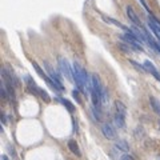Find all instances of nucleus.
<instances>
[{"label": "nucleus", "instance_id": "obj_16", "mask_svg": "<svg viewBox=\"0 0 160 160\" xmlns=\"http://www.w3.org/2000/svg\"><path fill=\"white\" fill-rule=\"evenodd\" d=\"M130 63L133 65V67L136 68V70L139 71V72H145V68H144V65L139 64V63H138V61H135V60H130Z\"/></svg>", "mask_w": 160, "mask_h": 160}, {"label": "nucleus", "instance_id": "obj_18", "mask_svg": "<svg viewBox=\"0 0 160 160\" xmlns=\"http://www.w3.org/2000/svg\"><path fill=\"white\" fill-rule=\"evenodd\" d=\"M79 93H80V92H79L78 90H73V91H72V96H73V99H75L76 101L79 103V104H81V98H80Z\"/></svg>", "mask_w": 160, "mask_h": 160}, {"label": "nucleus", "instance_id": "obj_10", "mask_svg": "<svg viewBox=\"0 0 160 160\" xmlns=\"http://www.w3.org/2000/svg\"><path fill=\"white\" fill-rule=\"evenodd\" d=\"M150 104H151V107H152V110L160 116V101L159 100L156 98H153V96H151L150 98Z\"/></svg>", "mask_w": 160, "mask_h": 160}, {"label": "nucleus", "instance_id": "obj_17", "mask_svg": "<svg viewBox=\"0 0 160 160\" xmlns=\"http://www.w3.org/2000/svg\"><path fill=\"white\" fill-rule=\"evenodd\" d=\"M39 93H40V96H41V99L44 100V101H51V99H50V95H48L47 92H45L44 90H41V88H40V91H39Z\"/></svg>", "mask_w": 160, "mask_h": 160}, {"label": "nucleus", "instance_id": "obj_19", "mask_svg": "<svg viewBox=\"0 0 160 160\" xmlns=\"http://www.w3.org/2000/svg\"><path fill=\"white\" fill-rule=\"evenodd\" d=\"M139 1H140V4H141V5H143V8H144V10H145V11H147V12H148V13H151V11H150V8H148L147 3H145V0H139Z\"/></svg>", "mask_w": 160, "mask_h": 160}, {"label": "nucleus", "instance_id": "obj_6", "mask_svg": "<svg viewBox=\"0 0 160 160\" xmlns=\"http://www.w3.org/2000/svg\"><path fill=\"white\" fill-rule=\"evenodd\" d=\"M113 147H115L116 150H119L120 152H124V153H127L128 151H130V145H128V143L125 141V140H116Z\"/></svg>", "mask_w": 160, "mask_h": 160}, {"label": "nucleus", "instance_id": "obj_7", "mask_svg": "<svg viewBox=\"0 0 160 160\" xmlns=\"http://www.w3.org/2000/svg\"><path fill=\"white\" fill-rule=\"evenodd\" d=\"M113 121H115V125L118 128H125V116H123V115H120V113L115 112Z\"/></svg>", "mask_w": 160, "mask_h": 160}, {"label": "nucleus", "instance_id": "obj_21", "mask_svg": "<svg viewBox=\"0 0 160 160\" xmlns=\"http://www.w3.org/2000/svg\"><path fill=\"white\" fill-rule=\"evenodd\" d=\"M8 152H10V153H11V155H12V156H13V158H16V153H15V150H13V148H12V147H11V145H10V147H8Z\"/></svg>", "mask_w": 160, "mask_h": 160}, {"label": "nucleus", "instance_id": "obj_14", "mask_svg": "<svg viewBox=\"0 0 160 160\" xmlns=\"http://www.w3.org/2000/svg\"><path fill=\"white\" fill-rule=\"evenodd\" d=\"M110 155H111V158H112L113 160H120L121 159V152H120L119 150H116L115 147L112 148V150H111V152H110Z\"/></svg>", "mask_w": 160, "mask_h": 160}, {"label": "nucleus", "instance_id": "obj_11", "mask_svg": "<svg viewBox=\"0 0 160 160\" xmlns=\"http://www.w3.org/2000/svg\"><path fill=\"white\" fill-rule=\"evenodd\" d=\"M108 99H110V96H108V90L103 87L101 88V92H100V100H101V105H107L108 104Z\"/></svg>", "mask_w": 160, "mask_h": 160}, {"label": "nucleus", "instance_id": "obj_5", "mask_svg": "<svg viewBox=\"0 0 160 160\" xmlns=\"http://www.w3.org/2000/svg\"><path fill=\"white\" fill-rule=\"evenodd\" d=\"M103 20H104V21H107V23H111V24L116 25V27H119V28H121V30H124L125 32H131V28H127L124 24H121L120 21H118V20H115V19H112V18H108V16H103Z\"/></svg>", "mask_w": 160, "mask_h": 160}, {"label": "nucleus", "instance_id": "obj_9", "mask_svg": "<svg viewBox=\"0 0 160 160\" xmlns=\"http://www.w3.org/2000/svg\"><path fill=\"white\" fill-rule=\"evenodd\" d=\"M115 112L120 113V115L123 116H127V108H125V105L123 104L121 101H115Z\"/></svg>", "mask_w": 160, "mask_h": 160}, {"label": "nucleus", "instance_id": "obj_4", "mask_svg": "<svg viewBox=\"0 0 160 160\" xmlns=\"http://www.w3.org/2000/svg\"><path fill=\"white\" fill-rule=\"evenodd\" d=\"M143 65H144V68H145V72H150L151 75H153L160 81V73H159V71L156 70V67L150 61V60H145V61L143 63Z\"/></svg>", "mask_w": 160, "mask_h": 160}, {"label": "nucleus", "instance_id": "obj_13", "mask_svg": "<svg viewBox=\"0 0 160 160\" xmlns=\"http://www.w3.org/2000/svg\"><path fill=\"white\" fill-rule=\"evenodd\" d=\"M91 113H92L93 119H95L96 121H101V110H98V108L92 107L91 108Z\"/></svg>", "mask_w": 160, "mask_h": 160}, {"label": "nucleus", "instance_id": "obj_2", "mask_svg": "<svg viewBox=\"0 0 160 160\" xmlns=\"http://www.w3.org/2000/svg\"><path fill=\"white\" fill-rule=\"evenodd\" d=\"M101 132L104 135V138H107L108 140H115L118 138V132H116L115 127L111 123H104L101 125Z\"/></svg>", "mask_w": 160, "mask_h": 160}, {"label": "nucleus", "instance_id": "obj_12", "mask_svg": "<svg viewBox=\"0 0 160 160\" xmlns=\"http://www.w3.org/2000/svg\"><path fill=\"white\" fill-rule=\"evenodd\" d=\"M60 101H61V104L64 105V107L67 108V110L70 111L71 113H72V112H75V105H73L72 103L70 101V100H65V99H60Z\"/></svg>", "mask_w": 160, "mask_h": 160}, {"label": "nucleus", "instance_id": "obj_15", "mask_svg": "<svg viewBox=\"0 0 160 160\" xmlns=\"http://www.w3.org/2000/svg\"><path fill=\"white\" fill-rule=\"evenodd\" d=\"M119 45V48L123 51V52H125V53H131L133 51V48L131 47L130 44H123V43H120V44H118Z\"/></svg>", "mask_w": 160, "mask_h": 160}, {"label": "nucleus", "instance_id": "obj_8", "mask_svg": "<svg viewBox=\"0 0 160 160\" xmlns=\"http://www.w3.org/2000/svg\"><path fill=\"white\" fill-rule=\"evenodd\" d=\"M68 148H70V151L73 153V155H76L78 158H80L81 156V152H80V148L78 145V143L75 141V140H70L68 141Z\"/></svg>", "mask_w": 160, "mask_h": 160}, {"label": "nucleus", "instance_id": "obj_1", "mask_svg": "<svg viewBox=\"0 0 160 160\" xmlns=\"http://www.w3.org/2000/svg\"><path fill=\"white\" fill-rule=\"evenodd\" d=\"M59 70L68 80H71V81L73 80V68L71 67L70 63L65 59H63V58L59 59Z\"/></svg>", "mask_w": 160, "mask_h": 160}, {"label": "nucleus", "instance_id": "obj_24", "mask_svg": "<svg viewBox=\"0 0 160 160\" xmlns=\"http://www.w3.org/2000/svg\"><path fill=\"white\" fill-rule=\"evenodd\" d=\"M159 127H160V120H159Z\"/></svg>", "mask_w": 160, "mask_h": 160}, {"label": "nucleus", "instance_id": "obj_23", "mask_svg": "<svg viewBox=\"0 0 160 160\" xmlns=\"http://www.w3.org/2000/svg\"><path fill=\"white\" fill-rule=\"evenodd\" d=\"M158 160H160V155H159V156H158Z\"/></svg>", "mask_w": 160, "mask_h": 160}, {"label": "nucleus", "instance_id": "obj_3", "mask_svg": "<svg viewBox=\"0 0 160 160\" xmlns=\"http://www.w3.org/2000/svg\"><path fill=\"white\" fill-rule=\"evenodd\" d=\"M125 12H127V16H128V19L131 20V21L133 23V25L135 27H140L141 25V23H140V19L138 18V15H136V12L133 11V8L132 7H125Z\"/></svg>", "mask_w": 160, "mask_h": 160}, {"label": "nucleus", "instance_id": "obj_22", "mask_svg": "<svg viewBox=\"0 0 160 160\" xmlns=\"http://www.w3.org/2000/svg\"><path fill=\"white\" fill-rule=\"evenodd\" d=\"M1 158H3V160H8V159H7V156H1Z\"/></svg>", "mask_w": 160, "mask_h": 160}, {"label": "nucleus", "instance_id": "obj_20", "mask_svg": "<svg viewBox=\"0 0 160 160\" xmlns=\"http://www.w3.org/2000/svg\"><path fill=\"white\" fill-rule=\"evenodd\" d=\"M120 160H135V158H133V156H131L130 153H124Z\"/></svg>", "mask_w": 160, "mask_h": 160}]
</instances>
